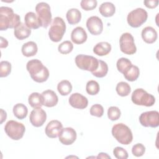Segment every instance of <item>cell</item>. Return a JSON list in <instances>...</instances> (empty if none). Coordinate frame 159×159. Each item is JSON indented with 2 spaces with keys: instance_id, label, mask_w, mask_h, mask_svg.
<instances>
[{
  "instance_id": "cell-12",
  "label": "cell",
  "mask_w": 159,
  "mask_h": 159,
  "mask_svg": "<svg viewBox=\"0 0 159 159\" xmlns=\"http://www.w3.org/2000/svg\"><path fill=\"white\" fill-rule=\"evenodd\" d=\"M47 119V114L45 111L41 107L34 108L29 116V120L32 125L36 127L43 125Z\"/></svg>"
},
{
  "instance_id": "cell-25",
  "label": "cell",
  "mask_w": 159,
  "mask_h": 159,
  "mask_svg": "<svg viewBox=\"0 0 159 159\" xmlns=\"http://www.w3.org/2000/svg\"><path fill=\"white\" fill-rule=\"evenodd\" d=\"M66 17L68 20V22L70 24H76L81 20V13L78 9L71 8L67 11Z\"/></svg>"
},
{
  "instance_id": "cell-6",
  "label": "cell",
  "mask_w": 159,
  "mask_h": 159,
  "mask_svg": "<svg viewBox=\"0 0 159 159\" xmlns=\"http://www.w3.org/2000/svg\"><path fill=\"white\" fill-rule=\"evenodd\" d=\"M75 63L79 68L92 72L98 68L99 60L91 55L80 54L75 57Z\"/></svg>"
},
{
  "instance_id": "cell-27",
  "label": "cell",
  "mask_w": 159,
  "mask_h": 159,
  "mask_svg": "<svg viewBox=\"0 0 159 159\" xmlns=\"http://www.w3.org/2000/svg\"><path fill=\"white\" fill-rule=\"evenodd\" d=\"M123 75L125 78L129 81H135L139 76L140 70L138 66L132 65L127 70H125Z\"/></svg>"
},
{
  "instance_id": "cell-21",
  "label": "cell",
  "mask_w": 159,
  "mask_h": 159,
  "mask_svg": "<svg viewBox=\"0 0 159 159\" xmlns=\"http://www.w3.org/2000/svg\"><path fill=\"white\" fill-rule=\"evenodd\" d=\"M14 34L17 39L22 40L30 36L31 30L25 24L21 22L14 28Z\"/></svg>"
},
{
  "instance_id": "cell-38",
  "label": "cell",
  "mask_w": 159,
  "mask_h": 159,
  "mask_svg": "<svg viewBox=\"0 0 159 159\" xmlns=\"http://www.w3.org/2000/svg\"><path fill=\"white\" fill-rule=\"evenodd\" d=\"M97 1L96 0H82L80 5L82 9L85 11H91L95 9L97 6Z\"/></svg>"
},
{
  "instance_id": "cell-18",
  "label": "cell",
  "mask_w": 159,
  "mask_h": 159,
  "mask_svg": "<svg viewBox=\"0 0 159 159\" xmlns=\"http://www.w3.org/2000/svg\"><path fill=\"white\" fill-rule=\"evenodd\" d=\"M42 95L43 98V106L51 107L57 104L58 98L53 91L51 89L45 90L42 92Z\"/></svg>"
},
{
  "instance_id": "cell-16",
  "label": "cell",
  "mask_w": 159,
  "mask_h": 159,
  "mask_svg": "<svg viewBox=\"0 0 159 159\" xmlns=\"http://www.w3.org/2000/svg\"><path fill=\"white\" fill-rule=\"evenodd\" d=\"M69 103L74 108L83 109L88 106V99L80 93H75L69 98Z\"/></svg>"
},
{
  "instance_id": "cell-10",
  "label": "cell",
  "mask_w": 159,
  "mask_h": 159,
  "mask_svg": "<svg viewBox=\"0 0 159 159\" xmlns=\"http://www.w3.org/2000/svg\"><path fill=\"white\" fill-rule=\"evenodd\" d=\"M120 49L121 52L127 55L134 54L137 51V47L134 43V39L131 34L124 33L119 39Z\"/></svg>"
},
{
  "instance_id": "cell-26",
  "label": "cell",
  "mask_w": 159,
  "mask_h": 159,
  "mask_svg": "<svg viewBox=\"0 0 159 159\" xmlns=\"http://www.w3.org/2000/svg\"><path fill=\"white\" fill-rule=\"evenodd\" d=\"M28 102L33 108L41 107L43 105V98L42 94L35 92L29 95Z\"/></svg>"
},
{
  "instance_id": "cell-41",
  "label": "cell",
  "mask_w": 159,
  "mask_h": 159,
  "mask_svg": "<svg viewBox=\"0 0 159 159\" xmlns=\"http://www.w3.org/2000/svg\"><path fill=\"white\" fill-rule=\"evenodd\" d=\"M143 3L147 7L153 9V8H155L158 6V0H145L143 1Z\"/></svg>"
},
{
  "instance_id": "cell-22",
  "label": "cell",
  "mask_w": 159,
  "mask_h": 159,
  "mask_svg": "<svg viewBox=\"0 0 159 159\" xmlns=\"http://www.w3.org/2000/svg\"><path fill=\"white\" fill-rule=\"evenodd\" d=\"M21 51L22 54L27 57L34 56L38 51L37 45L36 43L33 41L27 42L23 44Z\"/></svg>"
},
{
  "instance_id": "cell-3",
  "label": "cell",
  "mask_w": 159,
  "mask_h": 159,
  "mask_svg": "<svg viewBox=\"0 0 159 159\" xmlns=\"http://www.w3.org/2000/svg\"><path fill=\"white\" fill-rule=\"evenodd\" d=\"M112 136L123 145H129L133 140V135L130 128L122 123L116 124L112 128Z\"/></svg>"
},
{
  "instance_id": "cell-32",
  "label": "cell",
  "mask_w": 159,
  "mask_h": 159,
  "mask_svg": "<svg viewBox=\"0 0 159 159\" xmlns=\"http://www.w3.org/2000/svg\"><path fill=\"white\" fill-rule=\"evenodd\" d=\"M99 84L94 80H89L86 85V90L88 94L90 95H96L99 91Z\"/></svg>"
},
{
  "instance_id": "cell-8",
  "label": "cell",
  "mask_w": 159,
  "mask_h": 159,
  "mask_svg": "<svg viewBox=\"0 0 159 159\" xmlns=\"http://www.w3.org/2000/svg\"><path fill=\"white\" fill-rule=\"evenodd\" d=\"M148 17L147 12L143 8L138 7L130 11L127 17V20L130 26L137 28L145 23Z\"/></svg>"
},
{
  "instance_id": "cell-24",
  "label": "cell",
  "mask_w": 159,
  "mask_h": 159,
  "mask_svg": "<svg viewBox=\"0 0 159 159\" xmlns=\"http://www.w3.org/2000/svg\"><path fill=\"white\" fill-rule=\"evenodd\" d=\"M99 11L104 17H111L116 12V7L114 4L111 2H104L100 5Z\"/></svg>"
},
{
  "instance_id": "cell-14",
  "label": "cell",
  "mask_w": 159,
  "mask_h": 159,
  "mask_svg": "<svg viewBox=\"0 0 159 159\" xmlns=\"http://www.w3.org/2000/svg\"><path fill=\"white\" fill-rule=\"evenodd\" d=\"M76 132L71 127L63 128L60 133L59 141L63 145H71L76 139Z\"/></svg>"
},
{
  "instance_id": "cell-43",
  "label": "cell",
  "mask_w": 159,
  "mask_h": 159,
  "mask_svg": "<svg viewBox=\"0 0 159 159\" xmlns=\"http://www.w3.org/2000/svg\"><path fill=\"white\" fill-rule=\"evenodd\" d=\"M7 117L6 112L4 111L2 109H1V124H2Z\"/></svg>"
},
{
  "instance_id": "cell-15",
  "label": "cell",
  "mask_w": 159,
  "mask_h": 159,
  "mask_svg": "<svg viewBox=\"0 0 159 159\" xmlns=\"http://www.w3.org/2000/svg\"><path fill=\"white\" fill-rule=\"evenodd\" d=\"M62 129L63 125L61 122L58 120H53L48 123L45 127V134L49 138L53 139L59 135Z\"/></svg>"
},
{
  "instance_id": "cell-13",
  "label": "cell",
  "mask_w": 159,
  "mask_h": 159,
  "mask_svg": "<svg viewBox=\"0 0 159 159\" xmlns=\"http://www.w3.org/2000/svg\"><path fill=\"white\" fill-rule=\"evenodd\" d=\"M86 27L89 32L94 35H99L103 30V23L102 20L98 16H91L86 20Z\"/></svg>"
},
{
  "instance_id": "cell-11",
  "label": "cell",
  "mask_w": 159,
  "mask_h": 159,
  "mask_svg": "<svg viewBox=\"0 0 159 159\" xmlns=\"http://www.w3.org/2000/svg\"><path fill=\"white\" fill-rule=\"evenodd\" d=\"M139 121L144 127H157L159 125V113L157 111H150L142 113L139 117Z\"/></svg>"
},
{
  "instance_id": "cell-23",
  "label": "cell",
  "mask_w": 159,
  "mask_h": 159,
  "mask_svg": "<svg viewBox=\"0 0 159 159\" xmlns=\"http://www.w3.org/2000/svg\"><path fill=\"white\" fill-rule=\"evenodd\" d=\"M111 50V45L107 42H100L93 48V52L99 56L107 55Z\"/></svg>"
},
{
  "instance_id": "cell-4",
  "label": "cell",
  "mask_w": 159,
  "mask_h": 159,
  "mask_svg": "<svg viewBox=\"0 0 159 159\" xmlns=\"http://www.w3.org/2000/svg\"><path fill=\"white\" fill-rule=\"evenodd\" d=\"M65 31L66 24L63 19L60 17H55L48 30L49 38L52 42H58L61 40Z\"/></svg>"
},
{
  "instance_id": "cell-20",
  "label": "cell",
  "mask_w": 159,
  "mask_h": 159,
  "mask_svg": "<svg viewBox=\"0 0 159 159\" xmlns=\"http://www.w3.org/2000/svg\"><path fill=\"white\" fill-rule=\"evenodd\" d=\"M142 38L147 43H153L157 39V32L156 30L150 26H147L143 29L142 31Z\"/></svg>"
},
{
  "instance_id": "cell-1",
  "label": "cell",
  "mask_w": 159,
  "mask_h": 159,
  "mask_svg": "<svg viewBox=\"0 0 159 159\" xmlns=\"http://www.w3.org/2000/svg\"><path fill=\"white\" fill-rule=\"evenodd\" d=\"M26 68L32 79L37 83H43L47 81L49 76L48 70L38 59L29 60L27 63Z\"/></svg>"
},
{
  "instance_id": "cell-31",
  "label": "cell",
  "mask_w": 159,
  "mask_h": 159,
  "mask_svg": "<svg viewBox=\"0 0 159 159\" xmlns=\"http://www.w3.org/2000/svg\"><path fill=\"white\" fill-rule=\"evenodd\" d=\"M116 90L119 96L124 97L128 96L130 94L131 91V88L127 83L120 81L117 83Z\"/></svg>"
},
{
  "instance_id": "cell-36",
  "label": "cell",
  "mask_w": 159,
  "mask_h": 159,
  "mask_svg": "<svg viewBox=\"0 0 159 159\" xmlns=\"http://www.w3.org/2000/svg\"><path fill=\"white\" fill-rule=\"evenodd\" d=\"M120 114L121 112L118 107L111 106L107 110V117L112 121L119 119Z\"/></svg>"
},
{
  "instance_id": "cell-44",
  "label": "cell",
  "mask_w": 159,
  "mask_h": 159,
  "mask_svg": "<svg viewBox=\"0 0 159 159\" xmlns=\"http://www.w3.org/2000/svg\"><path fill=\"white\" fill-rule=\"evenodd\" d=\"M96 158H111V157L106 153L101 152L98 154V156Z\"/></svg>"
},
{
  "instance_id": "cell-19",
  "label": "cell",
  "mask_w": 159,
  "mask_h": 159,
  "mask_svg": "<svg viewBox=\"0 0 159 159\" xmlns=\"http://www.w3.org/2000/svg\"><path fill=\"white\" fill-rule=\"evenodd\" d=\"M25 24L29 29H37L42 27L41 22L39 17L33 12H28L24 17Z\"/></svg>"
},
{
  "instance_id": "cell-29",
  "label": "cell",
  "mask_w": 159,
  "mask_h": 159,
  "mask_svg": "<svg viewBox=\"0 0 159 159\" xmlns=\"http://www.w3.org/2000/svg\"><path fill=\"white\" fill-rule=\"evenodd\" d=\"M57 90L61 96H66L72 91V85L68 80H62L57 85Z\"/></svg>"
},
{
  "instance_id": "cell-30",
  "label": "cell",
  "mask_w": 159,
  "mask_h": 159,
  "mask_svg": "<svg viewBox=\"0 0 159 159\" xmlns=\"http://www.w3.org/2000/svg\"><path fill=\"white\" fill-rule=\"evenodd\" d=\"M108 72V66L107 64L101 60H99V64L98 68L92 71L91 73L96 77L102 78L105 76Z\"/></svg>"
},
{
  "instance_id": "cell-7",
  "label": "cell",
  "mask_w": 159,
  "mask_h": 159,
  "mask_svg": "<svg viewBox=\"0 0 159 159\" xmlns=\"http://www.w3.org/2000/svg\"><path fill=\"white\" fill-rule=\"evenodd\" d=\"M6 134L11 139L14 140H18L22 138L25 131V127L22 123L16 120H9L4 126Z\"/></svg>"
},
{
  "instance_id": "cell-42",
  "label": "cell",
  "mask_w": 159,
  "mask_h": 159,
  "mask_svg": "<svg viewBox=\"0 0 159 159\" xmlns=\"http://www.w3.org/2000/svg\"><path fill=\"white\" fill-rule=\"evenodd\" d=\"M8 45V42L6 39H4L2 37H1V45L0 47L1 48H6Z\"/></svg>"
},
{
  "instance_id": "cell-33",
  "label": "cell",
  "mask_w": 159,
  "mask_h": 159,
  "mask_svg": "<svg viewBox=\"0 0 159 159\" xmlns=\"http://www.w3.org/2000/svg\"><path fill=\"white\" fill-rule=\"evenodd\" d=\"M132 65V64L131 61L129 59L124 58V57L119 58L117 60V63H116V66H117V68L118 71L122 74Z\"/></svg>"
},
{
  "instance_id": "cell-37",
  "label": "cell",
  "mask_w": 159,
  "mask_h": 159,
  "mask_svg": "<svg viewBox=\"0 0 159 159\" xmlns=\"http://www.w3.org/2000/svg\"><path fill=\"white\" fill-rule=\"evenodd\" d=\"M89 112L91 116H96L98 117H101L103 116L104 108L101 104H95L91 107Z\"/></svg>"
},
{
  "instance_id": "cell-39",
  "label": "cell",
  "mask_w": 159,
  "mask_h": 159,
  "mask_svg": "<svg viewBox=\"0 0 159 159\" xmlns=\"http://www.w3.org/2000/svg\"><path fill=\"white\" fill-rule=\"evenodd\" d=\"M145 152V147L142 143H140L135 144L132 148V154L137 157H142L144 154Z\"/></svg>"
},
{
  "instance_id": "cell-9",
  "label": "cell",
  "mask_w": 159,
  "mask_h": 159,
  "mask_svg": "<svg viewBox=\"0 0 159 159\" xmlns=\"http://www.w3.org/2000/svg\"><path fill=\"white\" fill-rule=\"evenodd\" d=\"M35 11L41 22L42 27L47 28L52 20L50 6L45 2H39L35 6Z\"/></svg>"
},
{
  "instance_id": "cell-2",
  "label": "cell",
  "mask_w": 159,
  "mask_h": 159,
  "mask_svg": "<svg viewBox=\"0 0 159 159\" xmlns=\"http://www.w3.org/2000/svg\"><path fill=\"white\" fill-rule=\"evenodd\" d=\"M20 22V17L15 14L12 8L6 6L0 7V30H6L7 29L15 28Z\"/></svg>"
},
{
  "instance_id": "cell-17",
  "label": "cell",
  "mask_w": 159,
  "mask_h": 159,
  "mask_svg": "<svg viewBox=\"0 0 159 159\" xmlns=\"http://www.w3.org/2000/svg\"><path fill=\"white\" fill-rule=\"evenodd\" d=\"M87 34L85 30L81 27H76L71 34V39L72 42L76 44H81L87 40Z\"/></svg>"
},
{
  "instance_id": "cell-34",
  "label": "cell",
  "mask_w": 159,
  "mask_h": 159,
  "mask_svg": "<svg viewBox=\"0 0 159 159\" xmlns=\"http://www.w3.org/2000/svg\"><path fill=\"white\" fill-rule=\"evenodd\" d=\"M73 45L69 40H66L63 42L58 47V52L61 54H65V55L70 53L73 50Z\"/></svg>"
},
{
  "instance_id": "cell-35",
  "label": "cell",
  "mask_w": 159,
  "mask_h": 159,
  "mask_svg": "<svg viewBox=\"0 0 159 159\" xmlns=\"http://www.w3.org/2000/svg\"><path fill=\"white\" fill-rule=\"evenodd\" d=\"M11 71V64L7 61H2L0 63V76L6 77Z\"/></svg>"
},
{
  "instance_id": "cell-5",
  "label": "cell",
  "mask_w": 159,
  "mask_h": 159,
  "mask_svg": "<svg viewBox=\"0 0 159 159\" xmlns=\"http://www.w3.org/2000/svg\"><path fill=\"white\" fill-rule=\"evenodd\" d=\"M131 99L136 105L145 106L147 107L152 106L155 102V97L142 88L135 89L132 94Z\"/></svg>"
},
{
  "instance_id": "cell-28",
  "label": "cell",
  "mask_w": 159,
  "mask_h": 159,
  "mask_svg": "<svg viewBox=\"0 0 159 159\" xmlns=\"http://www.w3.org/2000/svg\"><path fill=\"white\" fill-rule=\"evenodd\" d=\"M14 115L19 119H23L26 117L28 113V109L22 103H17L13 107Z\"/></svg>"
},
{
  "instance_id": "cell-40",
  "label": "cell",
  "mask_w": 159,
  "mask_h": 159,
  "mask_svg": "<svg viewBox=\"0 0 159 159\" xmlns=\"http://www.w3.org/2000/svg\"><path fill=\"white\" fill-rule=\"evenodd\" d=\"M113 154L116 158L127 159L129 157L127 152L122 147H116L113 150Z\"/></svg>"
}]
</instances>
